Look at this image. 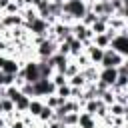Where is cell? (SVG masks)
<instances>
[{"mask_svg":"<svg viewBox=\"0 0 128 128\" xmlns=\"http://www.w3.org/2000/svg\"><path fill=\"white\" fill-rule=\"evenodd\" d=\"M88 10V0H62V14H68L74 22H80Z\"/></svg>","mask_w":128,"mask_h":128,"instance_id":"1","label":"cell"},{"mask_svg":"<svg viewBox=\"0 0 128 128\" xmlns=\"http://www.w3.org/2000/svg\"><path fill=\"white\" fill-rule=\"evenodd\" d=\"M124 62H128V58H126V56H122V54H118V52H114V50L106 48L98 66H100V68H118V66H120V64H124Z\"/></svg>","mask_w":128,"mask_h":128,"instance_id":"2","label":"cell"},{"mask_svg":"<svg viewBox=\"0 0 128 128\" xmlns=\"http://www.w3.org/2000/svg\"><path fill=\"white\" fill-rule=\"evenodd\" d=\"M56 86L50 82V78H40L36 82H32V98H46L50 94H54Z\"/></svg>","mask_w":128,"mask_h":128,"instance_id":"3","label":"cell"},{"mask_svg":"<svg viewBox=\"0 0 128 128\" xmlns=\"http://www.w3.org/2000/svg\"><path fill=\"white\" fill-rule=\"evenodd\" d=\"M72 36L76 38V40H80L82 42V46H88V44H92V30L90 28H86L82 22H74L72 24Z\"/></svg>","mask_w":128,"mask_h":128,"instance_id":"4","label":"cell"},{"mask_svg":"<svg viewBox=\"0 0 128 128\" xmlns=\"http://www.w3.org/2000/svg\"><path fill=\"white\" fill-rule=\"evenodd\" d=\"M24 28L28 30V34H30V36H46V34H48L50 24L38 16V18H36V20H32L30 24H24Z\"/></svg>","mask_w":128,"mask_h":128,"instance_id":"5","label":"cell"},{"mask_svg":"<svg viewBox=\"0 0 128 128\" xmlns=\"http://www.w3.org/2000/svg\"><path fill=\"white\" fill-rule=\"evenodd\" d=\"M108 48L128 58V34H116V36L110 40V46H108Z\"/></svg>","mask_w":128,"mask_h":128,"instance_id":"6","label":"cell"},{"mask_svg":"<svg viewBox=\"0 0 128 128\" xmlns=\"http://www.w3.org/2000/svg\"><path fill=\"white\" fill-rule=\"evenodd\" d=\"M116 78H118L116 68H100V70H98V82L106 84L108 88H110V86L116 82Z\"/></svg>","mask_w":128,"mask_h":128,"instance_id":"7","label":"cell"},{"mask_svg":"<svg viewBox=\"0 0 128 128\" xmlns=\"http://www.w3.org/2000/svg\"><path fill=\"white\" fill-rule=\"evenodd\" d=\"M108 28H112L114 32L118 34H128V24H126V18H118V16H110L108 18Z\"/></svg>","mask_w":128,"mask_h":128,"instance_id":"8","label":"cell"},{"mask_svg":"<svg viewBox=\"0 0 128 128\" xmlns=\"http://www.w3.org/2000/svg\"><path fill=\"white\" fill-rule=\"evenodd\" d=\"M84 54L88 56V60H90V64H100V60H102V54H104V50L102 48H98V46H94V44H88V46H84Z\"/></svg>","mask_w":128,"mask_h":128,"instance_id":"9","label":"cell"},{"mask_svg":"<svg viewBox=\"0 0 128 128\" xmlns=\"http://www.w3.org/2000/svg\"><path fill=\"white\" fill-rule=\"evenodd\" d=\"M20 66H22V62L18 60V58H10V56H6V62H4V66L0 68L2 70V74H18V70H20Z\"/></svg>","mask_w":128,"mask_h":128,"instance_id":"10","label":"cell"},{"mask_svg":"<svg viewBox=\"0 0 128 128\" xmlns=\"http://www.w3.org/2000/svg\"><path fill=\"white\" fill-rule=\"evenodd\" d=\"M94 126H98V120H96L92 114H88V112H80V114H78V124H76V128H94Z\"/></svg>","mask_w":128,"mask_h":128,"instance_id":"11","label":"cell"},{"mask_svg":"<svg viewBox=\"0 0 128 128\" xmlns=\"http://www.w3.org/2000/svg\"><path fill=\"white\" fill-rule=\"evenodd\" d=\"M98 70H100V66H96V64H90V66L82 68L80 72H82V76L86 78V82H88V84H94V82L98 80Z\"/></svg>","mask_w":128,"mask_h":128,"instance_id":"12","label":"cell"},{"mask_svg":"<svg viewBox=\"0 0 128 128\" xmlns=\"http://www.w3.org/2000/svg\"><path fill=\"white\" fill-rule=\"evenodd\" d=\"M42 108H44V100L42 98H30V104H28L26 114H30L32 118H38V114H40Z\"/></svg>","mask_w":128,"mask_h":128,"instance_id":"13","label":"cell"},{"mask_svg":"<svg viewBox=\"0 0 128 128\" xmlns=\"http://www.w3.org/2000/svg\"><path fill=\"white\" fill-rule=\"evenodd\" d=\"M66 42H68V48H70V58H76L78 54H82V52H84L82 42H80V40H76L74 36H70Z\"/></svg>","mask_w":128,"mask_h":128,"instance_id":"14","label":"cell"},{"mask_svg":"<svg viewBox=\"0 0 128 128\" xmlns=\"http://www.w3.org/2000/svg\"><path fill=\"white\" fill-rule=\"evenodd\" d=\"M108 114H110L112 118L126 116V114H128V106H122V104H118V102H112V104L108 106Z\"/></svg>","mask_w":128,"mask_h":128,"instance_id":"15","label":"cell"},{"mask_svg":"<svg viewBox=\"0 0 128 128\" xmlns=\"http://www.w3.org/2000/svg\"><path fill=\"white\" fill-rule=\"evenodd\" d=\"M28 104H30V98H28V96H24V94L20 92V96L14 100V110H16V112H20V114H24V112L28 110Z\"/></svg>","mask_w":128,"mask_h":128,"instance_id":"16","label":"cell"},{"mask_svg":"<svg viewBox=\"0 0 128 128\" xmlns=\"http://www.w3.org/2000/svg\"><path fill=\"white\" fill-rule=\"evenodd\" d=\"M50 120H54V110H52V108H48V106L44 104V108L40 110V114H38L36 122H38V124H46V122H50Z\"/></svg>","mask_w":128,"mask_h":128,"instance_id":"17","label":"cell"},{"mask_svg":"<svg viewBox=\"0 0 128 128\" xmlns=\"http://www.w3.org/2000/svg\"><path fill=\"white\" fill-rule=\"evenodd\" d=\"M78 114H80V112H68V114H64V116L60 118V122H62L66 128H74V126L78 124Z\"/></svg>","mask_w":128,"mask_h":128,"instance_id":"18","label":"cell"},{"mask_svg":"<svg viewBox=\"0 0 128 128\" xmlns=\"http://www.w3.org/2000/svg\"><path fill=\"white\" fill-rule=\"evenodd\" d=\"M92 44L98 46V48H102V50H106V48L110 46V38H108L106 34H94V36H92Z\"/></svg>","mask_w":128,"mask_h":128,"instance_id":"19","label":"cell"},{"mask_svg":"<svg viewBox=\"0 0 128 128\" xmlns=\"http://www.w3.org/2000/svg\"><path fill=\"white\" fill-rule=\"evenodd\" d=\"M88 82H86V78L82 76V72H78V74H74V76H70L68 78V86H72V88H84Z\"/></svg>","mask_w":128,"mask_h":128,"instance_id":"20","label":"cell"},{"mask_svg":"<svg viewBox=\"0 0 128 128\" xmlns=\"http://www.w3.org/2000/svg\"><path fill=\"white\" fill-rule=\"evenodd\" d=\"M42 100H44V104H46L48 108H52V110H56L58 106L64 104V100H62L60 96H56V94H50V96H46V98H42Z\"/></svg>","mask_w":128,"mask_h":128,"instance_id":"21","label":"cell"},{"mask_svg":"<svg viewBox=\"0 0 128 128\" xmlns=\"http://www.w3.org/2000/svg\"><path fill=\"white\" fill-rule=\"evenodd\" d=\"M0 110H2V116H8L14 112V102L8 100V98H0Z\"/></svg>","mask_w":128,"mask_h":128,"instance_id":"22","label":"cell"},{"mask_svg":"<svg viewBox=\"0 0 128 128\" xmlns=\"http://www.w3.org/2000/svg\"><path fill=\"white\" fill-rule=\"evenodd\" d=\"M38 62V60H36ZM38 74H40V78H50L52 74H54V70L46 64V62H38Z\"/></svg>","mask_w":128,"mask_h":128,"instance_id":"23","label":"cell"},{"mask_svg":"<svg viewBox=\"0 0 128 128\" xmlns=\"http://www.w3.org/2000/svg\"><path fill=\"white\" fill-rule=\"evenodd\" d=\"M50 82L58 88V86H64V84H68V78L64 76V74H60V72H54L52 76H50Z\"/></svg>","mask_w":128,"mask_h":128,"instance_id":"24","label":"cell"},{"mask_svg":"<svg viewBox=\"0 0 128 128\" xmlns=\"http://www.w3.org/2000/svg\"><path fill=\"white\" fill-rule=\"evenodd\" d=\"M96 18H98V16H96V14L92 12V10H86V14L82 16V20H80V22H82V24H84L86 28H90V26H92V24L96 22Z\"/></svg>","mask_w":128,"mask_h":128,"instance_id":"25","label":"cell"},{"mask_svg":"<svg viewBox=\"0 0 128 128\" xmlns=\"http://www.w3.org/2000/svg\"><path fill=\"white\" fill-rule=\"evenodd\" d=\"M78 72H80V68H78V66L74 64V60L70 58V60H68V64H66V68H64V76H66V78H70V76H74V74H78Z\"/></svg>","mask_w":128,"mask_h":128,"instance_id":"26","label":"cell"},{"mask_svg":"<svg viewBox=\"0 0 128 128\" xmlns=\"http://www.w3.org/2000/svg\"><path fill=\"white\" fill-rule=\"evenodd\" d=\"M98 98H100V100H102L106 106H110V104L114 102V92H112L110 88H106L104 92H100V94H98Z\"/></svg>","mask_w":128,"mask_h":128,"instance_id":"27","label":"cell"},{"mask_svg":"<svg viewBox=\"0 0 128 128\" xmlns=\"http://www.w3.org/2000/svg\"><path fill=\"white\" fill-rule=\"evenodd\" d=\"M54 94H56V96H60L62 100H68V98H70V86H68V84L58 86V88L54 90Z\"/></svg>","mask_w":128,"mask_h":128,"instance_id":"28","label":"cell"},{"mask_svg":"<svg viewBox=\"0 0 128 128\" xmlns=\"http://www.w3.org/2000/svg\"><path fill=\"white\" fill-rule=\"evenodd\" d=\"M2 14H20V8H18V6L10 0V2H8V6L2 10Z\"/></svg>","mask_w":128,"mask_h":128,"instance_id":"29","label":"cell"},{"mask_svg":"<svg viewBox=\"0 0 128 128\" xmlns=\"http://www.w3.org/2000/svg\"><path fill=\"white\" fill-rule=\"evenodd\" d=\"M44 128H66L60 120H50V122H46L44 124Z\"/></svg>","mask_w":128,"mask_h":128,"instance_id":"30","label":"cell"},{"mask_svg":"<svg viewBox=\"0 0 128 128\" xmlns=\"http://www.w3.org/2000/svg\"><path fill=\"white\" fill-rule=\"evenodd\" d=\"M4 62H6V56H4V54H0V68L4 66Z\"/></svg>","mask_w":128,"mask_h":128,"instance_id":"31","label":"cell"},{"mask_svg":"<svg viewBox=\"0 0 128 128\" xmlns=\"http://www.w3.org/2000/svg\"><path fill=\"white\" fill-rule=\"evenodd\" d=\"M30 128H44V124H38V122H36V124H34V126H30Z\"/></svg>","mask_w":128,"mask_h":128,"instance_id":"32","label":"cell"},{"mask_svg":"<svg viewBox=\"0 0 128 128\" xmlns=\"http://www.w3.org/2000/svg\"><path fill=\"white\" fill-rule=\"evenodd\" d=\"M2 78H4V74H2V70H0V88H2Z\"/></svg>","mask_w":128,"mask_h":128,"instance_id":"33","label":"cell"},{"mask_svg":"<svg viewBox=\"0 0 128 128\" xmlns=\"http://www.w3.org/2000/svg\"><path fill=\"white\" fill-rule=\"evenodd\" d=\"M88 2H98V0H88Z\"/></svg>","mask_w":128,"mask_h":128,"instance_id":"34","label":"cell"},{"mask_svg":"<svg viewBox=\"0 0 128 128\" xmlns=\"http://www.w3.org/2000/svg\"><path fill=\"white\" fill-rule=\"evenodd\" d=\"M52 2H62V0H52Z\"/></svg>","mask_w":128,"mask_h":128,"instance_id":"35","label":"cell"},{"mask_svg":"<svg viewBox=\"0 0 128 128\" xmlns=\"http://www.w3.org/2000/svg\"><path fill=\"white\" fill-rule=\"evenodd\" d=\"M94 128H102V126H94Z\"/></svg>","mask_w":128,"mask_h":128,"instance_id":"36","label":"cell"},{"mask_svg":"<svg viewBox=\"0 0 128 128\" xmlns=\"http://www.w3.org/2000/svg\"><path fill=\"white\" fill-rule=\"evenodd\" d=\"M74 128H76V126H74Z\"/></svg>","mask_w":128,"mask_h":128,"instance_id":"37","label":"cell"}]
</instances>
